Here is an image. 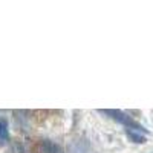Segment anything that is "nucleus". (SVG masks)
<instances>
[{
    "instance_id": "nucleus-4",
    "label": "nucleus",
    "mask_w": 153,
    "mask_h": 153,
    "mask_svg": "<svg viewBox=\"0 0 153 153\" xmlns=\"http://www.w3.org/2000/svg\"><path fill=\"white\" fill-rule=\"evenodd\" d=\"M40 149H42L43 153H65V152H63V149L57 143L51 141V139H43Z\"/></svg>"
},
{
    "instance_id": "nucleus-1",
    "label": "nucleus",
    "mask_w": 153,
    "mask_h": 153,
    "mask_svg": "<svg viewBox=\"0 0 153 153\" xmlns=\"http://www.w3.org/2000/svg\"><path fill=\"white\" fill-rule=\"evenodd\" d=\"M101 113L107 115V117H110L112 120H115L117 123L123 124L126 129H130V130H136V132H141V133H147V129H144V126H141L138 121H135L130 115H127L121 110H117V109H101L98 110Z\"/></svg>"
},
{
    "instance_id": "nucleus-2",
    "label": "nucleus",
    "mask_w": 153,
    "mask_h": 153,
    "mask_svg": "<svg viewBox=\"0 0 153 153\" xmlns=\"http://www.w3.org/2000/svg\"><path fill=\"white\" fill-rule=\"evenodd\" d=\"M68 152L69 153H95L92 146L89 144V141L86 138H75L69 143V147H68Z\"/></svg>"
},
{
    "instance_id": "nucleus-5",
    "label": "nucleus",
    "mask_w": 153,
    "mask_h": 153,
    "mask_svg": "<svg viewBox=\"0 0 153 153\" xmlns=\"http://www.w3.org/2000/svg\"><path fill=\"white\" fill-rule=\"evenodd\" d=\"M126 135L129 136V139H130L132 143H136V144H144V143H146V135L141 133V132L126 129Z\"/></svg>"
},
{
    "instance_id": "nucleus-3",
    "label": "nucleus",
    "mask_w": 153,
    "mask_h": 153,
    "mask_svg": "<svg viewBox=\"0 0 153 153\" xmlns=\"http://www.w3.org/2000/svg\"><path fill=\"white\" fill-rule=\"evenodd\" d=\"M9 141V124L5 117H0V146H5Z\"/></svg>"
}]
</instances>
